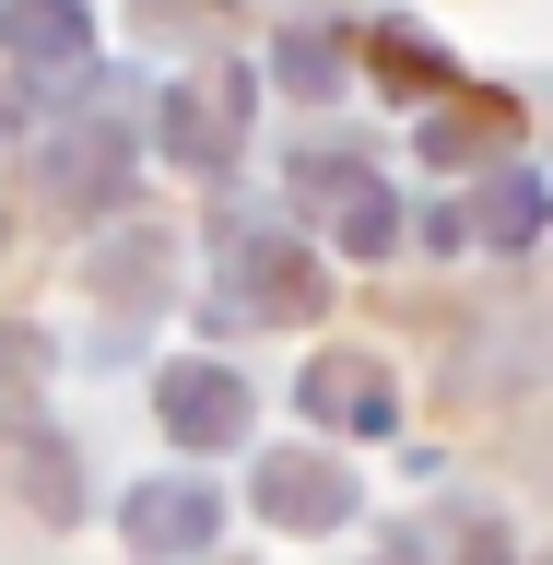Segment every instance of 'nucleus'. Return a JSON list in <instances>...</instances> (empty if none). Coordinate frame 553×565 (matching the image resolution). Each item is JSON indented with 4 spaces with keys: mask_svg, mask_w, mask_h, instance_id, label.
<instances>
[{
    "mask_svg": "<svg viewBox=\"0 0 553 565\" xmlns=\"http://www.w3.org/2000/svg\"><path fill=\"white\" fill-rule=\"evenodd\" d=\"M130 530H141V542H153V554H166V542H177V554H189V542H201V530H212V507H201V494H141V507H130Z\"/></svg>",
    "mask_w": 553,
    "mask_h": 565,
    "instance_id": "4",
    "label": "nucleus"
},
{
    "mask_svg": "<svg viewBox=\"0 0 553 565\" xmlns=\"http://www.w3.org/2000/svg\"><path fill=\"white\" fill-rule=\"evenodd\" d=\"M259 494H272V507H283V519H342V483H318V459H272V483H259Z\"/></svg>",
    "mask_w": 553,
    "mask_h": 565,
    "instance_id": "3",
    "label": "nucleus"
},
{
    "mask_svg": "<svg viewBox=\"0 0 553 565\" xmlns=\"http://www.w3.org/2000/svg\"><path fill=\"white\" fill-rule=\"evenodd\" d=\"M166 424L201 436V448H224V436L247 424V388L224 377V365H177V377H166Z\"/></svg>",
    "mask_w": 553,
    "mask_h": 565,
    "instance_id": "1",
    "label": "nucleus"
},
{
    "mask_svg": "<svg viewBox=\"0 0 553 565\" xmlns=\"http://www.w3.org/2000/svg\"><path fill=\"white\" fill-rule=\"evenodd\" d=\"M12 35H24V47H71V35H83V24H71L60 0H24V12H12Z\"/></svg>",
    "mask_w": 553,
    "mask_h": 565,
    "instance_id": "5",
    "label": "nucleus"
},
{
    "mask_svg": "<svg viewBox=\"0 0 553 565\" xmlns=\"http://www.w3.org/2000/svg\"><path fill=\"white\" fill-rule=\"evenodd\" d=\"M307 401H318V413H353V424H389L377 365H318V377H307Z\"/></svg>",
    "mask_w": 553,
    "mask_h": 565,
    "instance_id": "2",
    "label": "nucleus"
}]
</instances>
